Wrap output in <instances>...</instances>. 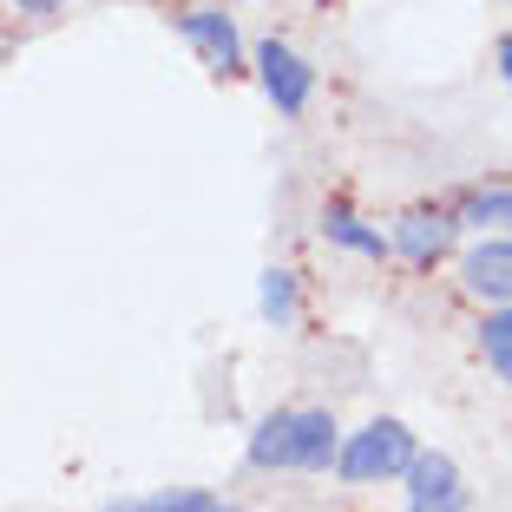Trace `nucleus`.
Returning a JSON list of instances; mask_svg holds the SVG:
<instances>
[{"label":"nucleus","instance_id":"nucleus-1","mask_svg":"<svg viewBox=\"0 0 512 512\" xmlns=\"http://www.w3.org/2000/svg\"><path fill=\"white\" fill-rule=\"evenodd\" d=\"M335 421L322 407H276L270 421L250 434V467L263 473H329L335 467Z\"/></svg>","mask_w":512,"mask_h":512},{"label":"nucleus","instance_id":"nucleus-2","mask_svg":"<svg viewBox=\"0 0 512 512\" xmlns=\"http://www.w3.org/2000/svg\"><path fill=\"white\" fill-rule=\"evenodd\" d=\"M414 434H407L401 421H368L362 434H348L342 447H335V473H342L348 486H375V480H401L407 460H414Z\"/></svg>","mask_w":512,"mask_h":512},{"label":"nucleus","instance_id":"nucleus-3","mask_svg":"<svg viewBox=\"0 0 512 512\" xmlns=\"http://www.w3.org/2000/svg\"><path fill=\"white\" fill-rule=\"evenodd\" d=\"M256 79H263V92H270V106L283 112V119L309 112V99H316V66L302 60L296 46H283V40L256 46Z\"/></svg>","mask_w":512,"mask_h":512},{"label":"nucleus","instance_id":"nucleus-4","mask_svg":"<svg viewBox=\"0 0 512 512\" xmlns=\"http://www.w3.org/2000/svg\"><path fill=\"white\" fill-rule=\"evenodd\" d=\"M401 480H407V512H467V480L447 453H414Z\"/></svg>","mask_w":512,"mask_h":512},{"label":"nucleus","instance_id":"nucleus-5","mask_svg":"<svg viewBox=\"0 0 512 512\" xmlns=\"http://www.w3.org/2000/svg\"><path fill=\"white\" fill-rule=\"evenodd\" d=\"M178 33L204 53V66L211 73H237L243 66V40H237V20L224 14V7H191V14H178Z\"/></svg>","mask_w":512,"mask_h":512},{"label":"nucleus","instance_id":"nucleus-6","mask_svg":"<svg viewBox=\"0 0 512 512\" xmlns=\"http://www.w3.org/2000/svg\"><path fill=\"white\" fill-rule=\"evenodd\" d=\"M388 250L407 256L414 270H434L440 256L453 250V217H440V211H407V217H394Z\"/></svg>","mask_w":512,"mask_h":512},{"label":"nucleus","instance_id":"nucleus-7","mask_svg":"<svg viewBox=\"0 0 512 512\" xmlns=\"http://www.w3.org/2000/svg\"><path fill=\"white\" fill-rule=\"evenodd\" d=\"M460 283L486 302H512V237H486L480 250H467L460 263Z\"/></svg>","mask_w":512,"mask_h":512},{"label":"nucleus","instance_id":"nucleus-8","mask_svg":"<svg viewBox=\"0 0 512 512\" xmlns=\"http://www.w3.org/2000/svg\"><path fill=\"white\" fill-rule=\"evenodd\" d=\"M322 237L342 243V250H355V256H388V237H381V230H368L362 217L342 211V204H329V217H322Z\"/></svg>","mask_w":512,"mask_h":512},{"label":"nucleus","instance_id":"nucleus-9","mask_svg":"<svg viewBox=\"0 0 512 512\" xmlns=\"http://www.w3.org/2000/svg\"><path fill=\"white\" fill-rule=\"evenodd\" d=\"M296 309H302L296 276H289V270H263V316L283 329V322H296Z\"/></svg>","mask_w":512,"mask_h":512},{"label":"nucleus","instance_id":"nucleus-10","mask_svg":"<svg viewBox=\"0 0 512 512\" xmlns=\"http://www.w3.org/2000/svg\"><path fill=\"white\" fill-rule=\"evenodd\" d=\"M112 512H224L211 493H158V499H125Z\"/></svg>","mask_w":512,"mask_h":512},{"label":"nucleus","instance_id":"nucleus-11","mask_svg":"<svg viewBox=\"0 0 512 512\" xmlns=\"http://www.w3.org/2000/svg\"><path fill=\"white\" fill-rule=\"evenodd\" d=\"M467 224H493V230H506V237H512V191H480L467 204Z\"/></svg>","mask_w":512,"mask_h":512},{"label":"nucleus","instance_id":"nucleus-12","mask_svg":"<svg viewBox=\"0 0 512 512\" xmlns=\"http://www.w3.org/2000/svg\"><path fill=\"white\" fill-rule=\"evenodd\" d=\"M480 342H486V355H493V348H512V302H493V309H486Z\"/></svg>","mask_w":512,"mask_h":512},{"label":"nucleus","instance_id":"nucleus-13","mask_svg":"<svg viewBox=\"0 0 512 512\" xmlns=\"http://www.w3.org/2000/svg\"><path fill=\"white\" fill-rule=\"evenodd\" d=\"M493 368H499V381L512 388V348H493Z\"/></svg>","mask_w":512,"mask_h":512},{"label":"nucleus","instance_id":"nucleus-14","mask_svg":"<svg viewBox=\"0 0 512 512\" xmlns=\"http://www.w3.org/2000/svg\"><path fill=\"white\" fill-rule=\"evenodd\" d=\"M499 73H506V86H512V33H506V46H499Z\"/></svg>","mask_w":512,"mask_h":512},{"label":"nucleus","instance_id":"nucleus-15","mask_svg":"<svg viewBox=\"0 0 512 512\" xmlns=\"http://www.w3.org/2000/svg\"><path fill=\"white\" fill-rule=\"evenodd\" d=\"M20 7H33V14H46V7H60V0H20Z\"/></svg>","mask_w":512,"mask_h":512},{"label":"nucleus","instance_id":"nucleus-16","mask_svg":"<svg viewBox=\"0 0 512 512\" xmlns=\"http://www.w3.org/2000/svg\"><path fill=\"white\" fill-rule=\"evenodd\" d=\"M224 7H237V0H224Z\"/></svg>","mask_w":512,"mask_h":512}]
</instances>
